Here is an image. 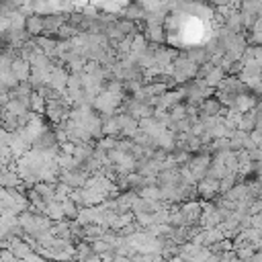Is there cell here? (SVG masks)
<instances>
[{
    "instance_id": "1",
    "label": "cell",
    "mask_w": 262,
    "mask_h": 262,
    "mask_svg": "<svg viewBox=\"0 0 262 262\" xmlns=\"http://www.w3.org/2000/svg\"><path fill=\"white\" fill-rule=\"evenodd\" d=\"M29 29H31L33 33H39V31L43 29V20H37V18H31V20H29Z\"/></svg>"
},
{
    "instance_id": "2",
    "label": "cell",
    "mask_w": 262,
    "mask_h": 262,
    "mask_svg": "<svg viewBox=\"0 0 262 262\" xmlns=\"http://www.w3.org/2000/svg\"><path fill=\"white\" fill-rule=\"evenodd\" d=\"M205 108H207L209 113H217V108H219V104H217L215 100H209V102L205 104Z\"/></svg>"
},
{
    "instance_id": "3",
    "label": "cell",
    "mask_w": 262,
    "mask_h": 262,
    "mask_svg": "<svg viewBox=\"0 0 262 262\" xmlns=\"http://www.w3.org/2000/svg\"><path fill=\"white\" fill-rule=\"evenodd\" d=\"M227 2H231V0H215V4H227Z\"/></svg>"
}]
</instances>
